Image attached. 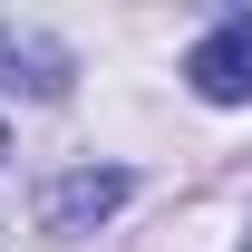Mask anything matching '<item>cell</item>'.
<instances>
[{
    "instance_id": "cell-1",
    "label": "cell",
    "mask_w": 252,
    "mask_h": 252,
    "mask_svg": "<svg viewBox=\"0 0 252 252\" xmlns=\"http://www.w3.org/2000/svg\"><path fill=\"white\" fill-rule=\"evenodd\" d=\"M185 78H194V97H214V107H243V97H252V10H223L214 30L194 39Z\"/></svg>"
},
{
    "instance_id": "cell-2",
    "label": "cell",
    "mask_w": 252,
    "mask_h": 252,
    "mask_svg": "<svg viewBox=\"0 0 252 252\" xmlns=\"http://www.w3.org/2000/svg\"><path fill=\"white\" fill-rule=\"evenodd\" d=\"M117 204H126V175H117V165H78V175H59V185L39 194V223H49V233H78V223L117 214Z\"/></svg>"
},
{
    "instance_id": "cell-3",
    "label": "cell",
    "mask_w": 252,
    "mask_h": 252,
    "mask_svg": "<svg viewBox=\"0 0 252 252\" xmlns=\"http://www.w3.org/2000/svg\"><path fill=\"white\" fill-rule=\"evenodd\" d=\"M0 88H30V97H68V49H49L39 30H0Z\"/></svg>"
},
{
    "instance_id": "cell-4",
    "label": "cell",
    "mask_w": 252,
    "mask_h": 252,
    "mask_svg": "<svg viewBox=\"0 0 252 252\" xmlns=\"http://www.w3.org/2000/svg\"><path fill=\"white\" fill-rule=\"evenodd\" d=\"M0 156H10V136H0Z\"/></svg>"
},
{
    "instance_id": "cell-5",
    "label": "cell",
    "mask_w": 252,
    "mask_h": 252,
    "mask_svg": "<svg viewBox=\"0 0 252 252\" xmlns=\"http://www.w3.org/2000/svg\"><path fill=\"white\" fill-rule=\"evenodd\" d=\"M243 252H252V233H243Z\"/></svg>"
}]
</instances>
